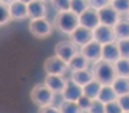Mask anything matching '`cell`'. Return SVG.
Here are the masks:
<instances>
[{
  "label": "cell",
  "mask_w": 129,
  "mask_h": 113,
  "mask_svg": "<svg viewBox=\"0 0 129 113\" xmlns=\"http://www.w3.org/2000/svg\"><path fill=\"white\" fill-rule=\"evenodd\" d=\"M54 28L65 35H71L74 30L80 26V18L77 16L76 13L70 12H62V13H57L54 16L52 20Z\"/></svg>",
  "instance_id": "cell-1"
},
{
  "label": "cell",
  "mask_w": 129,
  "mask_h": 113,
  "mask_svg": "<svg viewBox=\"0 0 129 113\" xmlns=\"http://www.w3.org/2000/svg\"><path fill=\"white\" fill-rule=\"evenodd\" d=\"M91 72H93L94 80L99 81L102 86H112L113 80L117 77L116 70H115V64L103 61V60H100L99 62L93 64Z\"/></svg>",
  "instance_id": "cell-2"
},
{
  "label": "cell",
  "mask_w": 129,
  "mask_h": 113,
  "mask_svg": "<svg viewBox=\"0 0 129 113\" xmlns=\"http://www.w3.org/2000/svg\"><path fill=\"white\" fill-rule=\"evenodd\" d=\"M55 99V93L52 90H49L45 84H36L34 89L30 90V100L34 101V104L39 107L45 106H52V101Z\"/></svg>",
  "instance_id": "cell-3"
},
{
  "label": "cell",
  "mask_w": 129,
  "mask_h": 113,
  "mask_svg": "<svg viewBox=\"0 0 129 113\" xmlns=\"http://www.w3.org/2000/svg\"><path fill=\"white\" fill-rule=\"evenodd\" d=\"M52 26L54 25L47 18L29 20V32L34 36H36L38 39H45L48 36H51V33H52Z\"/></svg>",
  "instance_id": "cell-4"
},
{
  "label": "cell",
  "mask_w": 129,
  "mask_h": 113,
  "mask_svg": "<svg viewBox=\"0 0 129 113\" xmlns=\"http://www.w3.org/2000/svg\"><path fill=\"white\" fill-rule=\"evenodd\" d=\"M54 52H55V57H58L59 60H62L65 64H68L78 51H77V47L71 41H62L55 45Z\"/></svg>",
  "instance_id": "cell-5"
},
{
  "label": "cell",
  "mask_w": 129,
  "mask_h": 113,
  "mask_svg": "<svg viewBox=\"0 0 129 113\" xmlns=\"http://www.w3.org/2000/svg\"><path fill=\"white\" fill-rule=\"evenodd\" d=\"M44 70L48 76H64L68 70V64H65L58 57H49L44 62Z\"/></svg>",
  "instance_id": "cell-6"
},
{
  "label": "cell",
  "mask_w": 129,
  "mask_h": 113,
  "mask_svg": "<svg viewBox=\"0 0 129 113\" xmlns=\"http://www.w3.org/2000/svg\"><path fill=\"white\" fill-rule=\"evenodd\" d=\"M93 41L99 42L102 45L116 42V35H115L113 28L106 26V25H99V26L93 30Z\"/></svg>",
  "instance_id": "cell-7"
},
{
  "label": "cell",
  "mask_w": 129,
  "mask_h": 113,
  "mask_svg": "<svg viewBox=\"0 0 129 113\" xmlns=\"http://www.w3.org/2000/svg\"><path fill=\"white\" fill-rule=\"evenodd\" d=\"M80 52L87 58L88 62H93V64H96V62H99L100 60H102V52H103V45L102 44H99V42L96 41H91L90 44H87L86 47L80 48Z\"/></svg>",
  "instance_id": "cell-8"
},
{
  "label": "cell",
  "mask_w": 129,
  "mask_h": 113,
  "mask_svg": "<svg viewBox=\"0 0 129 113\" xmlns=\"http://www.w3.org/2000/svg\"><path fill=\"white\" fill-rule=\"evenodd\" d=\"M70 39L71 42L76 45V47H86L87 44L93 41V30L87 29V28H84V26H78L73 33L70 35Z\"/></svg>",
  "instance_id": "cell-9"
},
{
  "label": "cell",
  "mask_w": 129,
  "mask_h": 113,
  "mask_svg": "<svg viewBox=\"0 0 129 113\" xmlns=\"http://www.w3.org/2000/svg\"><path fill=\"white\" fill-rule=\"evenodd\" d=\"M9 10H10V16L12 20H25L29 18V10H28V2H22V0H15V2H9Z\"/></svg>",
  "instance_id": "cell-10"
},
{
  "label": "cell",
  "mask_w": 129,
  "mask_h": 113,
  "mask_svg": "<svg viewBox=\"0 0 129 113\" xmlns=\"http://www.w3.org/2000/svg\"><path fill=\"white\" fill-rule=\"evenodd\" d=\"M99 19H100V25H106V26H110L115 28L116 23L120 20V15L113 9L112 5L103 7L102 10H99Z\"/></svg>",
  "instance_id": "cell-11"
},
{
  "label": "cell",
  "mask_w": 129,
  "mask_h": 113,
  "mask_svg": "<svg viewBox=\"0 0 129 113\" xmlns=\"http://www.w3.org/2000/svg\"><path fill=\"white\" fill-rule=\"evenodd\" d=\"M100 25L99 12L94 10L93 7H88L86 12L80 16V26H84L90 30H94Z\"/></svg>",
  "instance_id": "cell-12"
},
{
  "label": "cell",
  "mask_w": 129,
  "mask_h": 113,
  "mask_svg": "<svg viewBox=\"0 0 129 113\" xmlns=\"http://www.w3.org/2000/svg\"><path fill=\"white\" fill-rule=\"evenodd\" d=\"M67 83H68V80H65L62 76H48L47 74V77L44 80V84L49 90H52L55 94L57 93H61L62 94V91L67 87Z\"/></svg>",
  "instance_id": "cell-13"
},
{
  "label": "cell",
  "mask_w": 129,
  "mask_h": 113,
  "mask_svg": "<svg viewBox=\"0 0 129 113\" xmlns=\"http://www.w3.org/2000/svg\"><path fill=\"white\" fill-rule=\"evenodd\" d=\"M62 100L64 101H78V99L83 96V87H80L78 84L73 83L71 80H68L67 87L62 91Z\"/></svg>",
  "instance_id": "cell-14"
},
{
  "label": "cell",
  "mask_w": 129,
  "mask_h": 113,
  "mask_svg": "<svg viewBox=\"0 0 129 113\" xmlns=\"http://www.w3.org/2000/svg\"><path fill=\"white\" fill-rule=\"evenodd\" d=\"M28 10H29V19H45L47 18V6L44 2L30 0L28 2Z\"/></svg>",
  "instance_id": "cell-15"
},
{
  "label": "cell",
  "mask_w": 129,
  "mask_h": 113,
  "mask_svg": "<svg viewBox=\"0 0 129 113\" xmlns=\"http://www.w3.org/2000/svg\"><path fill=\"white\" fill-rule=\"evenodd\" d=\"M120 52H119V47H117V42H112V44H106L103 45V52H102V60L107 61L115 64L117 60H120Z\"/></svg>",
  "instance_id": "cell-16"
},
{
  "label": "cell",
  "mask_w": 129,
  "mask_h": 113,
  "mask_svg": "<svg viewBox=\"0 0 129 113\" xmlns=\"http://www.w3.org/2000/svg\"><path fill=\"white\" fill-rule=\"evenodd\" d=\"M70 80L73 81V83L78 84L80 87H84V86H87V84L90 83V81H93L94 77H93V72H91V70L86 68V70H78V71H73V72H71Z\"/></svg>",
  "instance_id": "cell-17"
},
{
  "label": "cell",
  "mask_w": 129,
  "mask_h": 113,
  "mask_svg": "<svg viewBox=\"0 0 129 113\" xmlns=\"http://www.w3.org/2000/svg\"><path fill=\"white\" fill-rule=\"evenodd\" d=\"M115 35H116V41L120 39H129V19L122 18L116 23V26L113 28Z\"/></svg>",
  "instance_id": "cell-18"
},
{
  "label": "cell",
  "mask_w": 129,
  "mask_h": 113,
  "mask_svg": "<svg viewBox=\"0 0 129 113\" xmlns=\"http://www.w3.org/2000/svg\"><path fill=\"white\" fill-rule=\"evenodd\" d=\"M88 62L87 58L83 55L80 51L73 57V60L68 62V68L71 70V72L73 71H78V70H86V68H88Z\"/></svg>",
  "instance_id": "cell-19"
},
{
  "label": "cell",
  "mask_w": 129,
  "mask_h": 113,
  "mask_svg": "<svg viewBox=\"0 0 129 113\" xmlns=\"http://www.w3.org/2000/svg\"><path fill=\"white\" fill-rule=\"evenodd\" d=\"M112 87L116 91V94L120 97V96H126L129 94V78L126 77H119L117 76L113 83H112Z\"/></svg>",
  "instance_id": "cell-20"
},
{
  "label": "cell",
  "mask_w": 129,
  "mask_h": 113,
  "mask_svg": "<svg viewBox=\"0 0 129 113\" xmlns=\"http://www.w3.org/2000/svg\"><path fill=\"white\" fill-rule=\"evenodd\" d=\"M117 97L119 96L116 94V91L113 90L112 86H102V89H100V93L97 96V100H100L102 103H110V101H116Z\"/></svg>",
  "instance_id": "cell-21"
},
{
  "label": "cell",
  "mask_w": 129,
  "mask_h": 113,
  "mask_svg": "<svg viewBox=\"0 0 129 113\" xmlns=\"http://www.w3.org/2000/svg\"><path fill=\"white\" fill-rule=\"evenodd\" d=\"M100 89H102V84H100L99 81L93 80V81H90L87 86L83 87V94L87 96L88 99H91V100H96L97 96H99V93H100Z\"/></svg>",
  "instance_id": "cell-22"
},
{
  "label": "cell",
  "mask_w": 129,
  "mask_h": 113,
  "mask_svg": "<svg viewBox=\"0 0 129 113\" xmlns=\"http://www.w3.org/2000/svg\"><path fill=\"white\" fill-rule=\"evenodd\" d=\"M115 70L119 77L129 78V58H120L115 62Z\"/></svg>",
  "instance_id": "cell-23"
},
{
  "label": "cell",
  "mask_w": 129,
  "mask_h": 113,
  "mask_svg": "<svg viewBox=\"0 0 129 113\" xmlns=\"http://www.w3.org/2000/svg\"><path fill=\"white\" fill-rule=\"evenodd\" d=\"M59 112L61 113H84L80 109L77 101H61L59 104Z\"/></svg>",
  "instance_id": "cell-24"
},
{
  "label": "cell",
  "mask_w": 129,
  "mask_h": 113,
  "mask_svg": "<svg viewBox=\"0 0 129 113\" xmlns=\"http://www.w3.org/2000/svg\"><path fill=\"white\" fill-rule=\"evenodd\" d=\"M88 7H90L88 2H84V0H73V2H71V12L76 13L78 18L87 10Z\"/></svg>",
  "instance_id": "cell-25"
},
{
  "label": "cell",
  "mask_w": 129,
  "mask_h": 113,
  "mask_svg": "<svg viewBox=\"0 0 129 113\" xmlns=\"http://www.w3.org/2000/svg\"><path fill=\"white\" fill-rule=\"evenodd\" d=\"M12 20L10 10H9V2H0V25H7Z\"/></svg>",
  "instance_id": "cell-26"
},
{
  "label": "cell",
  "mask_w": 129,
  "mask_h": 113,
  "mask_svg": "<svg viewBox=\"0 0 129 113\" xmlns=\"http://www.w3.org/2000/svg\"><path fill=\"white\" fill-rule=\"evenodd\" d=\"M110 5L119 15H129V0H115L110 2Z\"/></svg>",
  "instance_id": "cell-27"
},
{
  "label": "cell",
  "mask_w": 129,
  "mask_h": 113,
  "mask_svg": "<svg viewBox=\"0 0 129 113\" xmlns=\"http://www.w3.org/2000/svg\"><path fill=\"white\" fill-rule=\"evenodd\" d=\"M52 7L57 10V13H62V12H70L71 10V2L68 0H59V2H51Z\"/></svg>",
  "instance_id": "cell-28"
},
{
  "label": "cell",
  "mask_w": 129,
  "mask_h": 113,
  "mask_svg": "<svg viewBox=\"0 0 129 113\" xmlns=\"http://www.w3.org/2000/svg\"><path fill=\"white\" fill-rule=\"evenodd\" d=\"M87 113H106V104L96 99L91 101V106H90Z\"/></svg>",
  "instance_id": "cell-29"
},
{
  "label": "cell",
  "mask_w": 129,
  "mask_h": 113,
  "mask_svg": "<svg viewBox=\"0 0 129 113\" xmlns=\"http://www.w3.org/2000/svg\"><path fill=\"white\" fill-rule=\"evenodd\" d=\"M117 42V47H119V52L122 58H129V39H120Z\"/></svg>",
  "instance_id": "cell-30"
},
{
  "label": "cell",
  "mask_w": 129,
  "mask_h": 113,
  "mask_svg": "<svg viewBox=\"0 0 129 113\" xmlns=\"http://www.w3.org/2000/svg\"><path fill=\"white\" fill-rule=\"evenodd\" d=\"M91 99H88L87 96H84L83 94L81 97H80V99H78V101H77V103H78V106H80V109H81L83 112L86 113V112H88V109H90V106H91Z\"/></svg>",
  "instance_id": "cell-31"
},
{
  "label": "cell",
  "mask_w": 129,
  "mask_h": 113,
  "mask_svg": "<svg viewBox=\"0 0 129 113\" xmlns=\"http://www.w3.org/2000/svg\"><path fill=\"white\" fill-rule=\"evenodd\" d=\"M106 113H123L122 107L119 104V101H110L106 104Z\"/></svg>",
  "instance_id": "cell-32"
},
{
  "label": "cell",
  "mask_w": 129,
  "mask_h": 113,
  "mask_svg": "<svg viewBox=\"0 0 129 113\" xmlns=\"http://www.w3.org/2000/svg\"><path fill=\"white\" fill-rule=\"evenodd\" d=\"M88 5H90V7H93L94 10H102L103 7L109 6L110 5V2H107V0H91V2H88Z\"/></svg>",
  "instance_id": "cell-33"
},
{
  "label": "cell",
  "mask_w": 129,
  "mask_h": 113,
  "mask_svg": "<svg viewBox=\"0 0 129 113\" xmlns=\"http://www.w3.org/2000/svg\"><path fill=\"white\" fill-rule=\"evenodd\" d=\"M117 101H119V104H120L123 112H129V94L117 97Z\"/></svg>",
  "instance_id": "cell-34"
},
{
  "label": "cell",
  "mask_w": 129,
  "mask_h": 113,
  "mask_svg": "<svg viewBox=\"0 0 129 113\" xmlns=\"http://www.w3.org/2000/svg\"><path fill=\"white\" fill-rule=\"evenodd\" d=\"M38 113H61L59 112V107H55V106H45V107H41Z\"/></svg>",
  "instance_id": "cell-35"
},
{
  "label": "cell",
  "mask_w": 129,
  "mask_h": 113,
  "mask_svg": "<svg viewBox=\"0 0 129 113\" xmlns=\"http://www.w3.org/2000/svg\"><path fill=\"white\" fill-rule=\"evenodd\" d=\"M126 18H128V19H129V15H128V16H126Z\"/></svg>",
  "instance_id": "cell-36"
},
{
  "label": "cell",
  "mask_w": 129,
  "mask_h": 113,
  "mask_svg": "<svg viewBox=\"0 0 129 113\" xmlns=\"http://www.w3.org/2000/svg\"><path fill=\"white\" fill-rule=\"evenodd\" d=\"M123 113H129V112H123Z\"/></svg>",
  "instance_id": "cell-37"
},
{
  "label": "cell",
  "mask_w": 129,
  "mask_h": 113,
  "mask_svg": "<svg viewBox=\"0 0 129 113\" xmlns=\"http://www.w3.org/2000/svg\"><path fill=\"white\" fill-rule=\"evenodd\" d=\"M86 113H87V112H86Z\"/></svg>",
  "instance_id": "cell-38"
}]
</instances>
